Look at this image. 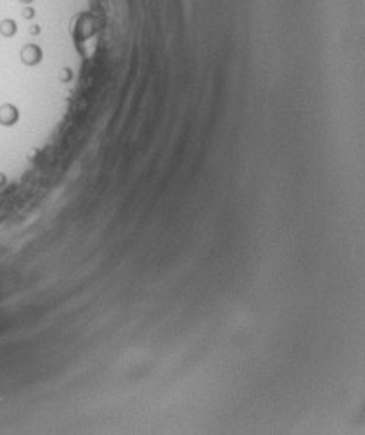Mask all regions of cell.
Returning <instances> with one entry per match:
<instances>
[{
    "label": "cell",
    "instance_id": "obj_1",
    "mask_svg": "<svg viewBox=\"0 0 365 435\" xmlns=\"http://www.w3.org/2000/svg\"><path fill=\"white\" fill-rule=\"evenodd\" d=\"M19 57L23 61V64H26V66L30 67L38 66L42 62V59H44V50H42V47L38 44L30 42V44L23 45V48L19 52Z\"/></svg>",
    "mask_w": 365,
    "mask_h": 435
},
{
    "label": "cell",
    "instance_id": "obj_2",
    "mask_svg": "<svg viewBox=\"0 0 365 435\" xmlns=\"http://www.w3.org/2000/svg\"><path fill=\"white\" fill-rule=\"evenodd\" d=\"M19 121V109L14 104H2L0 106V124L2 126H14Z\"/></svg>",
    "mask_w": 365,
    "mask_h": 435
},
{
    "label": "cell",
    "instance_id": "obj_3",
    "mask_svg": "<svg viewBox=\"0 0 365 435\" xmlns=\"http://www.w3.org/2000/svg\"><path fill=\"white\" fill-rule=\"evenodd\" d=\"M5 183H7V176H5V174L2 173V171H0V188H2V186H4Z\"/></svg>",
    "mask_w": 365,
    "mask_h": 435
}]
</instances>
